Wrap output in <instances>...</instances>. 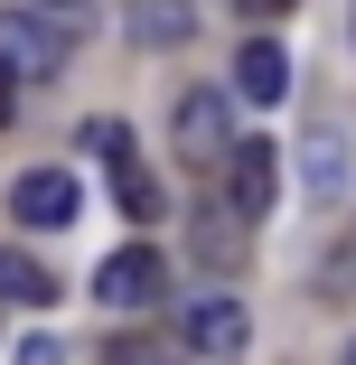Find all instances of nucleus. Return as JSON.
<instances>
[{"label":"nucleus","instance_id":"obj_1","mask_svg":"<svg viewBox=\"0 0 356 365\" xmlns=\"http://www.w3.org/2000/svg\"><path fill=\"white\" fill-rule=\"evenodd\" d=\"M94 300H103V309H151V300H169V253H160V244H122L113 262H94Z\"/></svg>","mask_w":356,"mask_h":365},{"label":"nucleus","instance_id":"obj_2","mask_svg":"<svg viewBox=\"0 0 356 365\" xmlns=\"http://www.w3.org/2000/svg\"><path fill=\"white\" fill-rule=\"evenodd\" d=\"M0 66H19V76H56V66H66V29L38 19V10H0Z\"/></svg>","mask_w":356,"mask_h":365},{"label":"nucleus","instance_id":"obj_3","mask_svg":"<svg viewBox=\"0 0 356 365\" xmlns=\"http://www.w3.org/2000/svg\"><path fill=\"white\" fill-rule=\"evenodd\" d=\"M76 178H66V169H29L19 187H10V215H19V225H38V235H56V225H76Z\"/></svg>","mask_w":356,"mask_h":365},{"label":"nucleus","instance_id":"obj_4","mask_svg":"<svg viewBox=\"0 0 356 365\" xmlns=\"http://www.w3.org/2000/svg\"><path fill=\"white\" fill-rule=\"evenodd\" d=\"M272 169H281V150H272V140H235V160H225V197H235V215H244V225L272 206Z\"/></svg>","mask_w":356,"mask_h":365},{"label":"nucleus","instance_id":"obj_5","mask_svg":"<svg viewBox=\"0 0 356 365\" xmlns=\"http://www.w3.org/2000/svg\"><path fill=\"white\" fill-rule=\"evenodd\" d=\"M235 94H244V103H281V94H291V56H281V38H244V47H235Z\"/></svg>","mask_w":356,"mask_h":365},{"label":"nucleus","instance_id":"obj_6","mask_svg":"<svg viewBox=\"0 0 356 365\" xmlns=\"http://www.w3.org/2000/svg\"><path fill=\"white\" fill-rule=\"evenodd\" d=\"M178 150H188V160H235V150H225V94L197 85V94L178 103Z\"/></svg>","mask_w":356,"mask_h":365},{"label":"nucleus","instance_id":"obj_7","mask_svg":"<svg viewBox=\"0 0 356 365\" xmlns=\"http://www.w3.org/2000/svg\"><path fill=\"white\" fill-rule=\"evenodd\" d=\"M244 328H253V319H244L235 300H197V309H188V346H197V356H235Z\"/></svg>","mask_w":356,"mask_h":365},{"label":"nucleus","instance_id":"obj_8","mask_svg":"<svg viewBox=\"0 0 356 365\" xmlns=\"http://www.w3.org/2000/svg\"><path fill=\"white\" fill-rule=\"evenodd\" d=\"M188 29H197L188 0H131V38H141V47H178Z\"/></svg>","mask_w":356,"mask_h":365},{"label":"nucleus","instance_id":"obj_9","mask_svg":"<svg viewBox=\"0 0 356 365\" xmlns=\"http://www.w3.org/2000/svg\"><path fill=\"white\" fill-rule=\"evenodd\" d=\"M300 160H310V169H300V187H310V197H347V131H319Z\"/></svg>","mask_w":356,"mask_h":365},{"label":"nucleus","instance_id":"obj_10","mask_svg":"<svg viewBox=\"0 0 356 365\" xmlns=\"http://www.w3.org/2000/svg\"><path fill=\"white\" fill-rule=\"evenodd\" d=\"M0 300H19V309H47V300H56L47 262H38V253H0Z\"/></svg>","mask_w":356,"mask_h":365},{"label":"nucleus","instance_id":"obj_11","mask_svg":"<svg viewBox=\"0 0 356 365\" xmlns=\"http://www.w3.org/2000/svg\"><path fill=\"white\" fill-rule=\"evenodd\" d=\"M235 253H244V244H235V215H197V262H216V272H225Z\"/></svg>","mask_w":356,"mask_h":365},{"label":"nucleus","instance_id":"obj_12","mask_svg":"<svg viewBox=\"0 0 356 365\" xmlns=\"http://www.w3.org/2000/svg\"><path fill=\"white\" fill-rule=\"evenodd\" d=\"M103 365H178V346H169V337H113Z\"/></svg>","mask_w":356,"mask_h":365},{"label":"nucleus","instance_id":"obj_13","mask_svg":"<svg viewBox=\"0 0 356 365\" xmlns=\"http://www.w3.org/2000/svg\"><path fill=\"white\" fill-rule=\"evenodd\" d=\"M85 150L113 160V169H131V131H122V122H85Z\"/></svg>","mask_w":356,"mask_h":365},{"label":"nucleus","instance_id":"obj_14","mask_svg":"<svg viewBox=\"0 0 356 365\" xmlns=\"http://www.w3.org/2000/svg\"><path fill=\"white\" fill-rule=\"evenodd\" d=\"M113 187H122V206H131V215H160V187H151V169H141V160H131V169H113Z\"/></svg>","mask_w":356,"mask_h":365},{"label":"nucleus","instance_id":"obj_15","mask_svg":"<svg viewBox=\"0 0 356 365\" xmlns=\"http://www.w3.org/2000/svg\"><path fill=\"white\" fill-rule=\"evenodd\" d=\"M10 365H66V356H56V337H19V356H10Z\"/></svg>","mask_w":356,"mask_h":365},{"label":"nucleus","instance_id":"obj_16","mask_svg":"<svg viewBox=\"0 0 356 365\" xmlns=\"http://www.w3.org/2000/svg\"><path fill=\"white\" fill-rule=\"evenodd\" d=\"M19 113V66H0V122Z\"/></svg>","mask_w":356,"mask_h":365},{"label":"nucleus","instance_id":"obj_17","mask_svg":"<svg viewBox=\"0 0 356 365\" xmlns=\"http://www.w3.org/2000/svg\"><path fill=\"white\" fill-rule=\"evenodd\" d=\"M244 19H291V0H244Z\"/></svg>","mask_w":356,"mask_h":365},{"label":"nucleus","instance_id":"obj_18","mask_svg":"<svg viewBox=\"0 0 356 365\" xmlns=\"http://www.w3.org/2000/svg\"><path fill=\"white\" fill-rule=\"evenodd\" d=\"M56 10H76V0H56Z\"/></svg>","mask_w":356,"mask_h":365},{"label":"nucleus","instance_id":"obj_19","mask_svg":"<svg viewBox=\"0 0 356 365\" xmlns=\"http://www.w3.org/2000/svg\"><path fill=\"white\" fill-rule=\"evenodd\" d=\"M347 365H356V346H347Z\"/></svg>","mask_w":356,"mask_h":365}]
</instances>
